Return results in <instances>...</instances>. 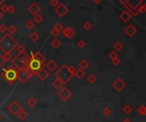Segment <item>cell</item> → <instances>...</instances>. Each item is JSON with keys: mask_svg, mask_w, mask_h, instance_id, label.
I'll use <instances>...</instances> for the list:
<instances>
[{"mask_svg": "<svg viewBox=\"0 0 146 122\" xmlns=\"http://www.w3.org/2000/svg\"><path fill=\"white\" fill-rule=\"evenodd\" d=\"M17 45V41L9 33L4 34L0 38V50L4 53H11Z\"/></svg>", "mask_w": 146, "mask_h": 122, "instance_id": "obj_1", "label": "cell"}, {"mask_svg": "<svg viewBox=\"0 0 146 122\" xmlns=\"http://www.w3.org/2000/svg\"><path fill=\"white\" fill-rule=\"evenodd\" d=\"M20 75H21L20 71L18 69H16L13 65L6 67L1 73V76L7 81L9 85H13L16 80H19Z\"/></svg>", "mask_w": 146, "mask_h": 122, "instance_id": "obj_2", "label": "cell"}, {"mask_svg": "<svg viewBox=\"0 0 146 122\" xmlns=\"http://www.w3.org/2000/svg\"><path fill=\"white\" fill-rule=\"evenodd\" d=\"M30 59H31V57L26 52L18 54V55H16L14 58L12 59L13 66H14L16 69H18L20 72H21L22 70H24L26 67H27Z\"/></svg>", "mask_w": 146, "mask_h": 122, "instance_id": "obj_3", "label": "cell"}, {"mask_svg": "<svg viewBox=\"0 0 146 122\" xmlns=\"http://www.w3.org/2000/svg\"><path fill=\"white\" fill-rule=\"evenodd\" d=\"M55 75L57 79H61L63 82V84H67L74 77V74H72L69 70V66L67 64H63L57 71L55 73Z\"/></svg>", "mask_w": 146, "mask_h": 122, "instance_id": "obj_4", "label": "cell"}, {"mask_svg": "<svg viewBox=\"0 0 146 122\" xmlns=\"http://www.w3.org/2000/svg\"><path fill=\"white\" fill-rule=\"evenodd\" d=\"M44 67V63H42L40 61H38L37 59L31 58L30 61H29L28 65L27 67L33 73H36L38 70L43 68Z\"/></svg>", "mask_w": 146, "mask_h": 122, "instance_id": "obj_5", "label": "cell"}, {"mask_svg": "<svg viewBox=\"0 0 146 122\" xmlns=\"http://www.w3.org/2000/svg\"><path fill=\"white\" fill-rule=\"evenodd\" d=\"M68 12H69V8L63 3H59V4L55 7V13L60 17H64L68 14Z\"/></svg>", "mask_w": 146, "mask_h": 122, "instance_id": "obj_6", "label": "cell"}, {"mask_svg": "<svg viewBox=\"0 0 146 122\" xmlns=\"http://www.w3.org/2000/svg\"><path fill=\"white\" fill-rule=\"evenodd\" d=\"M20 73H21V75H20V78H19V80H20V82L21 83V84L26 83V81H27V79L32 78L34 74V73L32 71H30L27 67H26L24 70H22V71Z\"/></svg>", "mask_w": 146, "mask_h": 122, "instance_id": "obj_7", "label": "cell"}, {"mask_svg": "<svg viewBox=\"0 0 146 122\" xmlns=\"http://www.w3.org/2000/svg\"><path fill=\"white\" fill-rule=\"evenodd\" d=\"M58 96H59V97L61 99V100L66 102L71 97V96H72V92H71L67 87H65L64 86V87H61L60 91H58Z\"/></svg>", "mask_w": 146, "mask_h": 122, "instance_id": "obj_8", "label": "cell"}, {"mask_svg": "<svg viewBox=\"0 0 146 122\" xmlns=\"http://www.w3.org/2000/svg\"><path fill=\"white\" fill-rule=\"evenodd\" d=\"M142 3L143 0H126L125 4L132 11H135V9H137L142 4Z\"/></svg>", "mask_w": 146, "mask_h": 122, "instance_id": "obj_9", "label": "cell"}, {"mask_svg": "<svg viewBox=\"0 0 146 122\" xmlns=\"http://www.w3.org/2000/svg\"><path fill=\"white\" fill-rule=\"evenodd\" d=\"M7 109L13 115H16L19 111L21 109V105L18 103V102L16 101H13L10 104H9L7 107Z\"/></svg>", "mask_w": 146, "mask_h": 122, "instance_id": "obj_10", "label": "cell"}, {"mask_svg": "<svg viewBox=\"0 0 146 122\" xmlns=\"http://www.w3.org/2000/svg\"><path fill=\"white\" fill-rule=\"evenodd\" d=\"M126 82H125L122 79H121V78L117 79H116L115 81L112 84V86L115 89V91H119V92L121 91L122 90L126 87Z\"/></svg>", "mask_w": 146, "mask_h": 122, "instance_id": "obj_11", "label": "cell"}, {"mask_svg": "<svg viewBox=\"0 0 146 122\" xmlns=\"http://www.w3.org/2000/svg\"><path fill=\"white\" fill-rule=\"evenodd\" d=\"M124 32L126 33V34L128 35L129 37H133L134 35L136 34V33L138 32V30H137V28H136L133 25L130 24V25H128L127 27L125 28Z\"/></svg>", "mask_w": 146, "mask_h": 122, "instance_id": "obj_12", "label": "cell"}, {"mask_svg": "<svg viewBox=\"0 0 146 122\" xmlns=\"http://www.w3.org/2000/svg\"><path fill=\"white\" fill-rule=\"evenodd\" d=\"M61 33L64 35L65 37L68 38H73L74 35H75V31H74L73 28L71 27H65L61 30Z\"/></svg>", "mask_w": 146, "mask_h": 122, "instance_id": "obj_13", "label": "cell"}, {"mask_svg": "<svg viewBox=\"0 0 146 122\" xmlns=\"http://www.w3.org/2000/svg\"><path fill=\"white\" fill-rule=\"evenodd\" d=\"M35 74H37L38 78L40 80H42V81H44V80H45L49 77V73L45 69H44V67L41 68L40 70H38Z\"/></svg>", "mask_w": 146, "mask_h": 122, "instance_id": "obj_14", "label": "cell"}, {"mask_svg": "<svg viewBox=\"0 0 146 122\" xmlns=\"http://www.w3.org/2000/svg\"><path fill=\"white\" fill-rule=\"evenodd\" d=\"M28 11L30 12L32 15H33L38 14V12L40 11V5L37 4L36 3H32V4L28 7Z\"/></svg>", "mask_w": 146, "mask_h": 122, "instance_id": "obj_15", "label": "cell"}, {"mask_svg": "<svg viewBox=\"0 0 146 122\" xmlns=\"http://www.w3.org/2000/svg\"><path fill=\"white\" fill-rule=\"evenodd\" d=\"M31 58H34V59H37L38 61H40V62L42 63H44L45 62V56L42 54L41 52H40V51H36V52H33V53H32V55H31Z\"/></svg>", "mask_w": 146, "mask_h": 122, "instance_id": "obj_16", "label": "cell"}, {"mask_svg": "<svg viewBox=\"0 0 146 122\" xmlns=\"http://www.w3.org/2000/svg\"><path fill=\"white\" fill-rule=\"evenodd\" d=\"M45 67L49 70L50 72H54L55 70L57 69V64L54 62L53 60H50V61H49V62L45 64Z\"/></svg>", "mask_w": 146, "mask_h": 122, "instance_id": "obj_17", "label": "cell"}, {"mask_svg": "<svg viewBox=\"0 0 146 122\" xmlns=\"http://www.w3.org/2000/svg\"><path fill=\"white\" fill-rule=\"evenodd\" d=\"M120 18L121 19L122 21L124 22H127L130 19L132 18V15L130 14V12L127 10H124L121 15H120Z\"/></svg>", "mask_w": 146, "mask_h": 122, "instance_id": "obj_18", "label": "cell"}, {"mask_svg": "<svg viewBox=\"0 0 146 122\" xmlns=\"http://www.w3.org/2000/svg\"><path fill=\"white\" fill-rule=\"evenodd\" d=\"M63 82L61 81V79H56L55 80H53V82H52V85L54 86L55 88H56L57 90H59V89H61V87H63Z\"/></svg>", "mask_w": 146, "mask_h": 122, "instance_id": "obj_19", "label": "cell"}, {"mask_svg": "<svg viewBox=\"0 0 146 122\" xmlns=\"http://www.w3.org/2000/svg\"><path fill=\"white\" fill-rule=\"evenodd\" d=\"M16 115H17V117H18L19 119H20L21 120H25L26 119H27V118L28 117V114H27L25 110L22 109V108H21V109L20 111L18 112L17 114H16Z\"/></svg>", "mask_w": 146, "mask_h": 122, "instance_id": "obj_20", "label": "cell"}, {"mask_svg": "<svg viewBox=\"0 0 146 122\" xmlns=\"http://www.w3.org/2000/svg\"><path fill=\"white\" fill-rule=\"evenodd\" d=\"M86 75V73H85V71H84L83 69H81V68H80V69H78V70H76L75 71V73H74V76H75L77 79H82L84 76Z\"/></svg>", "mask_w": 146, "mask_h": 122, "instance_id": "obj_21", "label": "cell"}, {"mask_svg": "<svg viewBox=\"0 0 146 122\" xmlns=\"http://www.w3.org/2000/svg\"><path fill=\"white\" fill-rule=\"evenodd\" d=\"M29 38L32 41V42H36L38 39H40V34H38L37 32H32V33L29 35Z\"/></svg>", "mask_w": 146, "mask_h": 122, "instance_id": "obj_22", "label": "cell"}, {"mask_svg": "<svg viewBox=\"0 0 146 122\" xmlns=\"http://www.w3.org/2000/svg\"><path fill=\"white\" fill-rule=\"evenodd\" d=\"M137 111L139 114H141L142 116H145L146 115V108L144 105H140L137 108Z\"/></svg>", "mask_w": 146, "mask_h": 122, "instance_id": "obj_23", "label": "cell"}, {"mask_svg": "<svg viewBox=\"0 0 146 122\" xmlns=\"http://www.w3.org/2000/svg\"><path fill=\"white\" fill-rule=\"evenodd\" d=\"M50 44H51V46H52L53 48H55V49H57V48H59L61 46V41L59 39H57V38H55L54 40L51 41Z\"/></svg>", "mask_w": 146, "mask_h": 122, "instance_id": "obj_24", "label": "cell"}, {"mask_svg": "<svg viewBox=\"0 0 146 122\" xmlns=\"http://www.w3.org/2000/svg\"><path fill=\"white\" fill-rule=\"evenodd\" d=\"M79 66H80V67L81 69L85 70V69H86L87 67H89V62H87L86 60L84 59V60H82V61H81V62L79 63Z\"/></svg>", "mask_w": 146, "mask_h": 122, "instance_id": "obj_25", "label": "cell"}, {"mask_svg": "<svg viewBox=\"0 0 146 122\" xmlns=\"http://www.w3.org/2000/svg\"><path fill=\"white\" fill-rule=\"evenodd\" d=\"M36 104H37V101L35 100L33 97L29 98L28 100H27V105L29 106V107L33 108L34 106H36Z\"/></svg>", "mask_w": 146, "mask_h": 122, "instance_id": "obj_26", "label": "cell"}, {"mask_svg": "<svg viewBox=\"0 0 146 122\" xmlns=\"http://www.w3.org/2000/svg\"><path fill=\"white\" fill-rule=\"evenodd\" d=\"M33 21L36 22V23H41L42 21H43V16H42L40 14H37V15H35L34 16H33Z\"/></svg>", "mask_w": 146, "mask_h": 122, "instance_id": "obj_27", "label": "cell"}, {"mask_svg": "<svg viewBox=\"0 0 146 122\" xmlns=\"http://www.w3.org/2000/svg\"><path fill=\"white\" fill-rule=\"evenodd\" d=\"M96 80H97V78L94 74H90L88 77H87V81H88L90 84H93V83H95Z\"/></svg>", "mask_w": 146, "mask_h": 122, "instance_id": "obj_28", "label": "cell"}, {"mask_svg": "<svg viewBox=\"0 0 146 122\" xmlns=\"http://www.w3.org/2000/svg\"><path fill=\"white\" fill-rule=\"evenodd\" d=\"M8 31L9 33L14 34L17 32V27H16L15 25H11V26H9V27H8Z\"/></svg>", "mask_w": 146, "mask_h": 122, "instance_id": "obj_29", "label": "cell"}, {"mask_svg": "<svg viewBox=\"0 0 146 122\" xmlns=\"http://www.w3.org/2000/svg\"><path fill=\"white\" fill-rule=\"evenodd\" d=\"M123 48V45L121 44V43L120 42H116L115 44H114V49L115 50V51H121Z\"/></svg>", "mask_w": 146, "mask_h": 122, "instance_id": "obj_30", "label": "cell"}, {"mask_svg": "<svg viewBox=\"0 0 146 122\" xmlns=\"http://www.w3.org/2000/svg\"><path fill=\"white\" fill-rule=\"evenodd\" d=\"M34 26H35L34 22L32 21H31V20H29V21H27V22H26V27H27V29H32V28L34 27Z\"/></svg>", "mask_w": 146, "mask_h": 122, "instance_id": "obj_31", "label": "cell"}, {"mask_svg": "<svg viewBox=\"0 0 146 122\" xmlns=\"http://www.w3.org/2000/svg\"><path fill=\"white\" fill-rule=\"evenodd\" d=\"M123 113H125L126 114H129L132 111V108L130 107L129 105H126L124 108H123Z\"/></svg>", "mask_w": 146, "mask_h": 122, "instance_id": "obj_32", "label": "cell"}, {"mask_svg": "<svg viewBox=\"0 0 146 122\" xmlns=\"http://www.w3.org/2000/svg\"><path fill=\"white\" fill-rule=\"evenodd\" d=\"M15 49H16V50H17L18 54H21V53L25 52V47L22 45V44H18V45L15 47Z\"/></svg>", "mask_w": 146, "mask_h": 122, "instance_id": "obj_33", "label": "cell"}, {"mask_svg": "<svg viewBox=\"0 0 146 122\" xmlns=\"http://www.w3.org/2000/svg\"><path fill=\"white\" fill-rule=\"evenodd\" d=\"M138 14L139 13H141V14H144L146 12V4H143V5H140L139 7L138 8V11H137Z\"/></svg>", "mask_w": 146, "mask_h": 122, "instance_id": "obj_34", "label": "cell"}, {"mask_svg": "<svg viewBox=\"0 0 146 122\" xmlns=\"http://www.w3.org/2000/svg\"><path fill=\"white\" fill-rule=\"evenodd\" d=\"M83 27H84V28H85L86 30L89 31V30L92 29V23H91V22H89V21H86V22H85V23H84Z\"/></svg>", "mask_w": 146, "mask_h": 122, "instance_id": "obj_35", "label": "cell"}, {"mask_svg": "<svg viewBox=\"0 0 146 122\" xmlns=\"http://www.w3.org/2000/svg\"><path fill=\"white\" fill-rule=\"evenodd\" d=\"M54 29H56L57 31L61 32V30L63 29V26L61 25L60 22H57V23H56V24H55V26H54Z\"/></svg>", "mask_w": 146, "mask_h": 122, "instance_id": "obj_36", "label": "cell"}, {"mask_svg": "<svg viewBox=\"0 0 146 122\" xmlns=\"http://www.w3.org/2000/svg\"><path fill=\"white\" fill-rule=\"evenodd\" d=\"M77 46L80 48V49H83V48H85L86 46V42L82 39H80V41H78L77 43Z\"/></svg>", "mask_w": 146, "mask_h": 122, "instance_id": "obj_37", "label": "cell"}, {"mask_svg": "<svg viewBox=\"0 0 146 122\" xmlns=\"http://www.w3.org/2000/svg\"><path fill=\"white\" fill-rule=\"evenodd\" d=\"M111 114V109H110L109 108H103V114L104 115V116H109V115Z\"/></svg>", "mask_w": 146, "mask_h": 122, "instance_id": "obj_38", "label": "cell"}, {"mask_svg": "<svg viewBox=\"0 0 146 122\" xmlns=\"http://www.w3.org/2000/svg\"><path fill=\"white\" fill-rule=\"evenodd\" d=\"M7 30H8V27H6L4 24L0 25V33H5L6 32H7Z\"/></svg>", "mask_w": 146, "mask_h": 122, "instance_id": "obj_39", "label": "cell"}, {"mask_svg": "<svg viewBox=\"0 0 146 122\" xmlns=\"http://www.w3.org/2000/svg\"><path fill=\"white\" fill-rule=\"evenodd\" d=\"M109 58L112 60V59L116 58V57H118V54H117V52H116V51H111V52L109 53Z\"/></svg>", "mask_w": 146, "mask_h": 122, "instance_id": "obj_40", "label": "cell"}, {"mask_svg": "<svg viewBox=\"0 0 146 122\" xmlns=\"http://www.w3.org/2000/svg\"><path fill=\"white\" fill-rule=\"evenodd\" d=\"M3 57H4V59L5 62H8V61L12 59V56L10 55V53H4V55L3 56Z\"/></svg>", "mask_w": 146, "mask_h": 122, "instance_id": "obj_41", "label": "cell"}, {"mask_svg": "<svg viewBox=\"0 0 146 122\" xmlns=\"http://www.w3.org/2000/svg\"><path fill=\"white\" fill-rule=\"evenodd\" d=\"M50 34L52 35L53 37H55V38H57L58 37V35L60 34V32L59 31H57V30H56V29H52V31L50 32Z\"/></svg>", "mask_w": 146, "mask_h": 122, "instance_id": "obj_42", "label": "cell"}, {"mask_svg": "<svg viewBox=\"0 0 146 122\" xmlns=\"http://www.w3.org/2000/svg\"><path fill=\"white\" fill-rule=\"evenodd\" d=\"M50 4L52 6V7H57V6L59 4V2H58V0H50Z\"/></svg>", "mask_w": 146, "mask_h": 122, "instance_id": "obj_43", "label": "cell"}, {"mask_svg": "<svg viewBox=\"0 0 146 122\" xmlns=\"http://www.w3.org/2000/svg\"><path fill=\"white\" fill-rule=\"evenodd\" d=\"M112 63L115 66H118L119 64L121 63V60H120L118 57H116V58H115V59H112Z\"/></svg>", "mask_w": 146, "mask_h": 122, "instance_id": "obj_44", "label": "cell"}, {"mask_svg": "<svg viewBox=\"0 0 146 122\" xmlns=\"http://www.w3.org/2000/svg\"><path fill=\"white\" fill-rule=\"evenodd\" d=\"M15 11V8L14 7V6H13V5L8 6V11L7 12H9V14H13Z\"/></svg>", "mask_w": 146, "mask_h": 122, "instance_id": "obj_45", "label": "cell"}, {"mask_svg": "<svg viewBox=\"0 0 146 122\" xmlns=\"http://www.w3.org/2000/svg\"><path fill=\"white\" fill-rule=\"evenodd\" d=\"M8 11V5L6 4H2L1 5V12L5 13Z\"/></svg>", "mask_w": 146, "mask_h": 122, "instance_id": "obj_46", "label": "cell"}, {"mask_svg": "<svg viewBox=\"0 0 146 122\" xmlns=\"http://www.w3.org/2000/svg\"><path fill=\"white\" fill-rule=\"evenodd\" d=\"M5 62H6L4 61V57H3V55H1V54H0V68H1V67H3V65H4Z\"/></svg>", "mask_w": 146, "mask_h": 122, "instance_id": "obj_47", "label": "cell"}, {"mask_svg": "<svg viewBox=\"0 0 146 122\" xmlns=\"http://www.w3.org/2000/svg\"><path fill=\"white\" fill-rule=\"evenodd\" d=\"M69 70L72 74H74V73H75V71H76V68L74 66H70V67H69Z\"/></svg>", "mask_w": 146, "mask_h": 122, "instance_id": "obj_48", "label": "cell"}, {"mask_svg": "<svg viewBox=\"0 0 146 122\" xmlns=\"http://www.w3.org/2000/svg\"><path fill=\"white\" fill-rule=\"evenodd\" d=\"M94 4H98L100 2H101V0H92Z\"/></svg>", "mask_w": 146, "mask_h": 122, "instance_id": "obj_49", "label": "cell"}, {"mask_svg": "<svg viewBox=\"0 0 146 122\" xmlns=\"http://www.w3.org/2000/svg\"><path fill=\"white\" fill-rule=\"evenodd\" d=\"M122 122H132L131 120H129V119H125V120H123Z\"/></svg>", "mask_w": 146, "mask_h": 122, "instance_id": "obj_50", "label": "cell"}, {"mask_svg": "<svg viewBox=\"0 0 146 122\" xmlns=\"http://www.w3.org/2000/svg\"><path fill=\"white\" fill-rule=\"evenodd\" d=\"M3 16H4V14H3V12L0 11V20H1V19L3 18Z\"/></svg>", "mask_w": 146, "mask_h": 122, "instance_id": "obj_51", "label": "cell"}, {"mask_svg": "<svg viewBox=\"0 0 146 122\" xmlns=\"http://www.w3.org/2000/svg\"><path fill=\"white\" fill-rule=\"evenodd\" d=\"M4 1H5V0H0V5H2L3 4H4Z\"/></svg>", "mask_w": 146, "mask_h": 122, "instance_id": "obj_52", "label": "cell"}, {"mask_svg": "<svg viewBox=\"0 0 146 122\" xmlns=\"http://www.w3.org/2000/svg\"><path fill=\"white\" fill-rule=\"evenodd\" d=\"M1 119H2V116H1V114H0V120H1Z\"/></svg>", "mask_w": 146, "mask_h": 122, "instance_id": "obj_53", "label": "cell"}]
</instances>
